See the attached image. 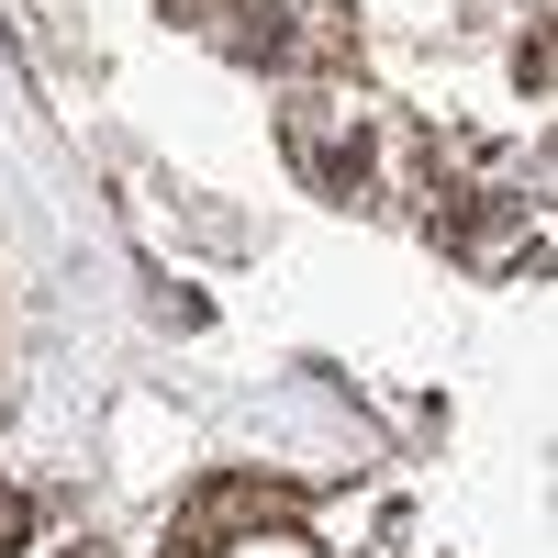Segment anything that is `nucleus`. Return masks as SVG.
Returning a JSON list of instances; mask_svg holds the SVG:
<instances>
[{
    "mask_svg": "<svg viewBox=\"0 0 558 558\" xmlns=\"http://www.w3.org/2000/svg\"><path fill=\"white\" fill-rule=\"evenodd\" d=\"M547 12H525V34H514V89H525V101H547Z\"/></svg>",
    "mask_w": 558,
    "mask_h": 558,
    "instance_id": "obj_1",
    "label": "nucleus"
},
{
    "mask_svg": "<svg viewBox=\"0 0 558 558\" xmlns=\"http://www.w3.org/2000/svg\"><path fill=\"white\" fill-rule=\"evenodd\" d=\"M12 547H34V492L0 481V558H12Z\"/></svg>",
    "mask_w": 558,
    "mask_h": 558,
    "instance_id": "obj_2",
    "label": "nucleus"
}]
</instances>
